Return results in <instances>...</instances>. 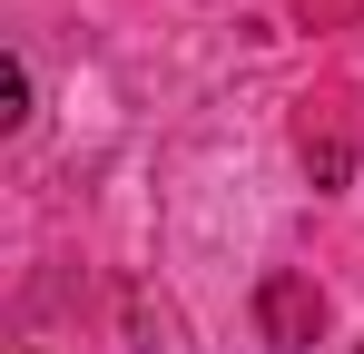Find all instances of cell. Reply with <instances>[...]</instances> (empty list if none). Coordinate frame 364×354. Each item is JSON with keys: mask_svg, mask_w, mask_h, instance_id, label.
<instances>
[{"mask_svg": "<svg viewBox=\"0 0 364 354\" xmlns=\"http://www.w3.org/2000/svg\"><path fill=\"white\" fill-rule=\"evenodd\" d=\"M20 118H30V69L10 59V69H0V128H20Z\"/></svg>", "mask_w": 364, "mask_h": 354, "instance_id": "7a4b0ae2", "label": "cell"}, {"mask_svg": "<svg viewBox=\"0 0 364 354\" xmlns=\"http://www.w3.org/2000/svg\"><path fill=\"white\" fill-rule=\"evenodd\" d=\"M256 325H266V345H315L325 335V295H315V276H296V266H276L266 286H256Z\"/></svg>", "mask_w": 364, "mask_h": 354, "instance_id": "6da1fadb", "label": "cell"}]
</instances>
